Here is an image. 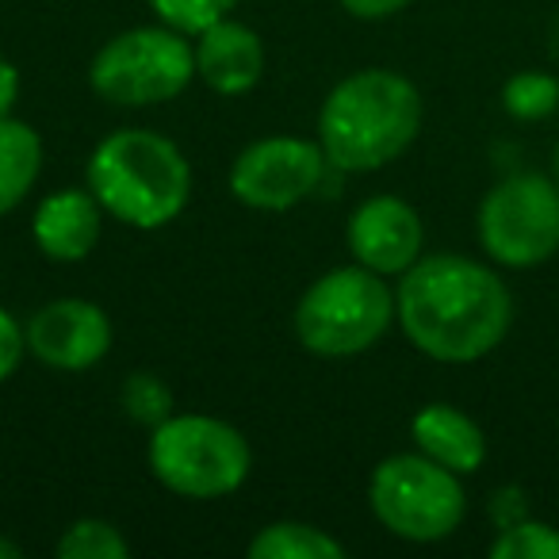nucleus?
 <instances>
[{"label":"nucleus","instance_id":"obj_17","mask_svg":"<svg viewBox=\"0 0 559 559\" xmlns=\"http://www.w3.org/2000/svg\"><path fill=\"white\" fill-rule=\"evenodd\" d=\"M55 551L62 559H127L131 556V540H127L116 521L81 518L58 536Z\"/></svg>","mask_w":559,"mask_h":559},{"label":"nucleus","instance_id":"obj_11","mask_svg":"<svg viewBox=\"0 0 559 559\" xmlns=\"http://www.w3.org/2000/svg\"><path fill=\"white\" fill-rule=\"evenodd\" d=\"M345 246L353 261L380 276H403L426 249L421 215L399 195H372L349 215Z\"/></svg>","mask_w":559,"mask_h":559},{"label":"nucleus","instance_id":"obj_12","mask_svg":"<svg viewBox=\"0 0 559 559\" xmlns=\"http://www.w3.org/2000/svg\"><path fill=\"white\" fill-rule=\"evenodd\" d=\"M195 78L218 96H241L261 85L269 50L264 39L249 24L238 20H218L207 32L195 35Z\"/></svg>","mask_w":559,"mask_h":559},{"label":"nucleus","instance_id":"obj_7","mask_svg":"<svg viewBox=\"0 0 559 559\" xmlns=\"http://www.w3.org/2000/svg\"><path fill=\"white\" fill-rule=\"evenodd\" d=\"M368 506L391 536L411 544H437L460 528L467 495L460 475L426 452H395L380 460L368 479Z\"/></svg>","mask_w":559,"mask_h":559},{"label":"nucleus","instance_id":"obj_8","mask_svg":"<svg viewBox=\"0 0 559 559\" xmlns=\"http://www.w3.org/2000/svg\"><path fill=\"white\" fill-rule=\"evenodd\" d=\"M479 246L506 269H536L559 253V185L540 173L498 180L479 203Z\"/></svg>","mask_w":559,"mask_h":559},{"label":"nucleus","instance_id":"obj_9","mask_svg":"<svg viewBox=\"0 0 559 559\" xmlns=\"http://www.w3.org/2000/svg\"><path fill=\"white\" fill-rule=\"evenodd\" d=\"M326 154L319 139L269 134L241 150L230 162V195L253 211H292L307 203L326 180Z\"/></svg>","mask_w":559,"mask_h":559},{"label":"nucleus","instance_id":"obj_15","mask_svg":"<svg viewBox=\"0 0 559 559\" xmlns=\"http://www.w3.org/2000/svg\"><path fill=\"white\" fill-rule=\"evenodd\" d=\"M43 173V139L32 123L0 116V218L12 215Z\"/></svg>","mask_w":559,"mask_h":559},{"label":"nucleus","instance_id":"obj_13","mask_svg":"<svg viewBox=\"0 0 559 559\" xmlns=\"http://www.w3.org/2000/svg\"><path fill=\"white\" fill-rule=\"evenodd\" d=\"M104 230V207L88 188H62L39 200L32 215V238L47 261L78 264L96 249Z\"/></svg>","mask_w":559,"mask_h":559},{"label":"nucleus","instance_id":"obj_19","mask_svg":"<svg viewBox=\"0 0 559 559\" xmlns=\"http://www.w3.org/2000/svg\"><path fill=\"white\" fill-rule=\"evenodd\" d=\"M119 403H123L127 418L139 421V426L146 429H157L162 421H169L173 406H177V399H173V388L162 380V376L154 372H131L123 380V388H119Z\"/></svg>","mask_w":559,"mask_h":559},{"label":"nucleus","instance_id":"obj_18","mask_svg":"<svg viewBox=\"0 0 559 559\" xmlns=\"http://www.w3.org/2000/svg\"><path fill=\"white\" fill-rule=\"evenodd\" d=\"M502 108L510 111L521 123H536V119H548L559 108V78L540 70L513 73L502 85Z\"/></svg>","mask_w":559,"mask_h":559},{"label":"nucleus","instance_id":"obj_25","mask_svg":"<svg viewBox=\"0 0 559 559\" xmlns=\"http://www.w3.org/2000/svg\"><path fill=\"white\" fill-rule=\"evenodd\" d=\"M0 559H20V544L9 540V536H0Z\"/></svg>","mask_w":559,"mask_h":559},{"label":"nucleus","instance_id":"obj_21","mask_svg":"<svg viewBox=\"0 0 559 559\" xmlns=\"http://www.w3.org/2000/svg\"><path fill=\"white\" fill-rule=\"evenodd\" d=\"M146 4L154 9V16L162 20V24L177 27L188 39H195V35L207 32L211 24L230 16L238 0H146Z\"/></svg>","mask_w":559,"mask_h":559},{"label":"nucleus","instance_id":"obj_14","mask_svg":"<svg viewBox=\"0 0 559 559\" xmlns=\"http://www.w3.org/2000/svg\"><path fill=\"white\" fill-rule=\"evenodd\" d=\"M411 437L418 452L456 475H475L487 460V437L472 414L449 403H429L411 418Z\"/></svg>","mask_w":559,"mask_h":559},{"label":"nucleus","instance_id":"obj_6","mask_svg":"<svg viewBox=\"0 0 559 559\" xmlns=\"http://www.w3.org/2000/svg\"><path fill=\"white\" fill-rule=\"evenodd\" d=\"M195 81V47L169 24L131 27L96 50L88 85L116 108H154L169 104Z\"/></svg>","mask_w":559,"mask_h":559},{"label":"nucleus","instance_id":"obj_16","mask_svg":"<svg viewBox=\"0 0 559 559\" xmlns=\"http://www.w3.org/2000/svg\"><path fill=\"white\" fill-rule=\"evenodd\" d=\"M249 559H345V544L311 521H272L249 540Z\"/></svg>","mask_w":559,"mask_h":559},{"label":"nucleus","instance_id":"obj_2","mask_svg":"<svg viewBox=\"0 0 559 559\" xmlns=\"http://www.w3.org/2000/svg\"><path fill=\"white\" fill-rule=\"evenodd\" d=\"M426 104L395 70H357L326 93L319 108V146L330 169L376 173L403 157L421 131Z\"/></svg>","mask_w":559,"mask_h":559},{"label":"nucleus","instance_id":"obj_24","mask_svg":"<svg viewBox=\"0 0 559 559\" xmlns=\"http://www.w3.org/2000/svg\"><path fill=\"white\" fill-rule=\"evenodd\" d=\"M20 88H24V78H20L16 62H9V58L0 55V116H12V108L20 100Z\"/></svg>","mask_w":559,"mask_h":559},{"label":"nucleus","instance_id":"obj_23","mask_svg":"<svg viewBox=\"0 0 559 559\" xmlns=\"http://www.w3.org/2000/svg\"><path fill=\"white\" fill-rule=\"evenodd\" d=\"M353 20H388L395 12L411 9L414 0H337Z\"/></svg>","mask_w":559,"mask_h":559},{"label":"nucleus","instance_id":"obj_1","mask_svg":"<svg viewBox=\"0 0 559 559\" xmlns=\"http://www.w3.org/2000/svg\"><path fill=\"white\" fill-rule=\"evenodd\" d=\"M395 322L437 365H475L502 345L513 296L495 269L460 253H421L399 276Z\"/></svg>","mask_w":559,"mask_h":559},{"label":"nucleus","instance_id":"obj_4","mask_svg":"<svg viewBox=\"0 0 559 559\" xmlns=\"http://www.w3.org/2000/svg\"><path fill=\"white\" fill-rule=\"evenodd\" d=\"M296 337L311 357L349 360L383 342L395 326V292L365 264H342L314 280L292 314Z\"/></svg>","mask_w":559,"mask_h":559},{"label":"nucleus","instance_id":"obj_26","mask_svg":"<svg viewBox=\"0 0 559 559\" xmlns=\"http://www.w3.org/2000/svg\"><path fill=\"white\" fill-rule=\"evenodd\" d=\"M556 185H559V146H556Z\"/></svg>","mask_w":559,"mask_h":559},{"label":"nucleus","instance_id":"obj_5","mask_svg":"<svg viewBox=\"0 0 559 559\" xmlns=\"http://www.w3.org/2000/svg\"><path fill=\"white\" fill-rule=\"evenodd\" d=\"M146 460L165 490L192 502L234 495L253 472L246 433L211 414H173L169 421L150 429Z\"/></svg>","mask_w":559,"mask_h":559},{"label":"nucleus","instance_id":"obj_20","mask_svg":"<svg viewBox=\"0 0 559 559\" xmlns=\"http://www.w3.org/2000/svg\"><path fill=\"white\" fill-rule=\"evenodd\" d=\"M490 559H559V528L548 521H506L490 544Z\"/></svg>","mask_w":559,"mask_h":559},{"label":"nucleus","instance_id":"obj_22","mask_svg":"<svg viewBox=\"0 0 559 559\" xmlns=\"http://www.w3.org/2000/svg\"><path fill=\"white\" fill-rule=\"evenodd\" d=\"M27 357V330L9 307H0V383L12 380Z\"/></svg>","mask_w":559,"mask_h":559},{"label":"nucleus","instance_id":"obj_3","mask_svg":"<svg viewBox=\"0 0 559 559\" xmlns=\"http://www.w3.org/2000/svg\"><path fill=\"white\" fill-rule=\"evenodd\" d=\"M85 177L104 215L131 230H162L177 223L192 200V165L185 150L146 127H127L96 142Z\"/></svg>","mask_w":559,"mask_h":559},{"label":"nucleus","instance_id":"obj_10","mask_svg":"<svg viewBox=\"0 0 559 559\" xmlns=\"http://www.w3.org/2000/svg\"><path fill=\"white\" fill-rule=\"evenodd\" d=\"M27 353L55 372H88L111 353L116 330L100 304L50 299L27 319Z\"/></svg>","mask_w":559,"mask_h":559}]
</instances>
